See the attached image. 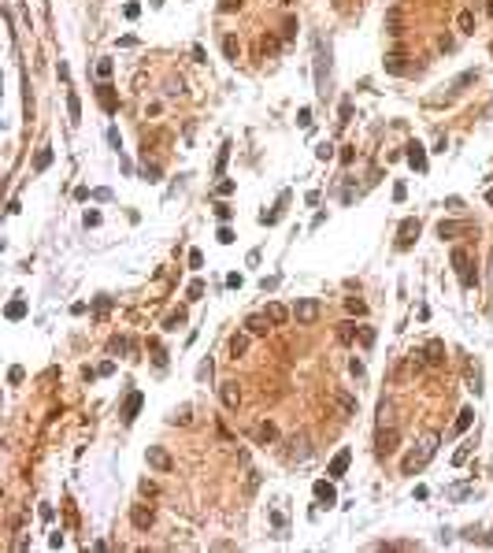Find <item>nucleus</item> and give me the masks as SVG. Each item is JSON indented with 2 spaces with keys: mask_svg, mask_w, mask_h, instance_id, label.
I'll use <instances>...</instances> for the list:
<instances>
[{
  "mask_svg": "<svg viewBox=\"0 0 493 553\" xmlns=\"http://www.w3.org/2000/svg\"><path fill=\"white\" fill-rule=\"evenodd\" d=\"M475 78H479V71H464L460 78H453V86H449V89H464V86H471V82H475Z\"/></svg>",
  "mask_w": 493,
  "mask_h": 553,
  "instance_id": "26",
  "label": "nucleus"
},
{
  "mask_svg": "<svg viewBox=\"0 0 493 553\" xmlns=\"http://www.w3.org/2000/svg\"><path fill=\"white\" fill-rule=\"evenodd\" d=\"M456 26H460V34H475V11H460Z\"/></svg>",
  "mask_w": 493,
  "mask_h": 553,
  "instance_id": "22",
  "label": "nucleus"
},
{
  "mask_svg": "<svg viewBox=\"0 0 493 553\" xmlns=\"http://www.w3.org/2000/svg\"><path fill=\"white\" fill-rule=\"evenodd\" d=\"M397 442H401V431H397V427H382V431H378V438H375V453H378V457L397 453Z\"/></svg>",
  "mask_w": 493,
  "mask_h": 553,
  "instance_id": "3",
  "label": "nucleus"
},
{
  "mask_svg": "<svg viewBox=\"0 0 493 553\" xmlns=\"http://www.w3.org/2000/svg\"><path fill=\"white\" fill-rule=\"evenodd\" d=\"M434 449H438V434H426V438H423V446H419V453H408V457H404L401 471H404V476H416L419 468H426V461L434 457Z\"/></svg>",
  "mask_w": 493,
  "mask_h": 553,
  "instance_id": "1",
  "label": "nucleus"
},
{
  "mask_svg": "<svg viewBox=\"0 0 493 553\" xmlns=\"http://www.w3.org/2000/svg\"><path fill=\"white\" fill-rule=\"evenodd\" d=\"M97 78H111V60H97Z\"/></svg>",
  "mask_w": 493,
  "mask_h": 553,
  "instance_id": "33",
  "label": "nucleus"
},
{
  "mask_svg": "<svg viewBox=\"0 0 493 553\" xmlns=\"http://www.w3.org/2000/svg\"><path fill=\"white\" fill-rule=\"evenodd\" d=\"M338 408L345 416H356V398H348V393H338Z\"/></svg>",
  "mask_w": 493,
  "mask_h": 553,
  "instance_id": "25",
  "label": "nucleus"
},
{
  "mask_svg": "<svg viewBox=\"0 0 493 553\" xmlns=\"http://www.w3.org/2000/svg\"><path fill=\"white\" fill-rule=\"evenodd\" d=\"M97 101H100V108H104V112H108V115H115V112H119V93H115V89H111L108 82H104V86L97 89Z\"/></svg>",
  "mask_w": 493,
  "mask_h": 553,
  "instance_id": "8",
  "label": "nucleus"
},
{
  "mask_svg": "<svg viewBox=\"0 0 493 553\" xmlns=\"http://www.w3.org/2000/svg\"><path fill=\"white\" fill-rule=\"evenodd\" d=\"M141 494H145V498H156V494H160V486L145 479V483H141Z\"/></svg>",
  "mask_w": 493,
  "mask_h": 553,
  "instance_id": "36",
  "label": "nucleus"
},
{
  "mask_svg": "<svg viewBox=\"0 0 493 553\" xmlns=\"http://www.w3.org/2000/svg\"><path fill=\"white\" fill-rule=\"evenodd\" d=\"M182 323H186V315H182V312H174V315H171V320H167V330H178Z\"/></svg>",
  "mask_w": 493,
  "mask_h": 553,
  "instance_id": "37",
  "label": "nucleus"
},
{
  "mask_svg": "<svg viewBox=\"0 0 493 553\" xmlns=\"http://www.w3.org/2000/svg\"><path fill=\"white\" fill-rule=\"evenodd\" d=\"M489 52H493V45H489Z\"/></svg>",
  "mask_w": 493,
  "mask_h": 553,
  "instance_id": "48",
  "label": "nucleus"
},
{
  "mask_svg": "<svg viewBox=\"0 0 493 553\" xmlns=\"http://www.w3.org/2000/svg\"><path fill=\"white\" fill-rule=\"evenodd\" d=\"M386 34H389V37H401V34H404V26H401V8H389V11H386Z\"/></svg>",
  "mask_w": 493,
  "mask_h": 553,
  "instance_id": "13",
  "label": "nucleus"
},
{
  "mask_svg": "<svg viewBox=\"0 0 493 553\" xmlns=\"http://www.w3.org/2000/svg\"><path fill=\"white\" fill-rule=\"evenodd\" d=\"M348 461H353V449H338V453H334V461H330V468H326V476L330 479H341L345 471H348Z\"/></svg>",
  "mask_w": 493,
  "mask_h": 553,
  "instance_id": "7",
  "label": "nucleus"
},
{
  "mask_svg": "<svg viewBox=\"0 0 493 553\" xmlns=\"http://www.w3.org/2000/svg\"><path fill=\"white\" fill-rule=\"evenodd\" d=\"M26 315V301H11L8 305V320H23Z\"/></svg>",
  "mask_w": 493,
  "mask_h": 553,
  "instance_id": "30",
  "label": "nucleus"
},
{
  "mask_svg": "<svg viewBox=\"0 0 493 553\" xmlns=\"http://www.w3.org/2000/svg\"><path fill=\"white\" fill-rule=\"evenodd\" d=\"M404 193H408L404 182H397V186H393V201H404Z\"/></svg>",
  "mask_w": 493,
  "mask_h": 553,
  "instance_id": "44",
  "label": "nucleus"
},
{
  "mask_svg": "<svg viewBox=\"0 0 493 553\" xmlns=\"http://www.w3.org/2000/svg\"><path fill=\"white\" fill-rule=\"evenodd\" d=\"M215 193H222V197L234 193V182H219V186H215Z\"/></svg>",
  "mask_w": 493,
  "mask_h": 553,
  "instance_id": "43",
  "label": "nucleus"
},
{
  "mask_svg": "<svg viewBox=\"0 0 493 553\" xmlns=\"http://www.w3.org/2000/svg\"><path fill=\"white\" fill-rule=\"evenodd\" d=\"M222 52H227V60H234L237 63V56H241V45H237V37H222Z\"/></svg>",
  "mask_w": 493,
  "mask_h": 553,
  "instance_id": "23",
  "label": "nucleus"
},
{
  "mask_svg": "<svg viewBox=\"0 0 493 553\" xmlns=\"http://www.w3.org/2000/svg\"><path fill=\"white\" fill-rule=\"evenodd\" d=\"M237 8H241V0H222L219 4V11H237Z\"/></svg>",
  "mask_w": 493,
  "mask_h": 553,
  "instance_id": "39",
  "label": "nucleus"
},
{
  "mask_svg": "<svg viewBox=\"0 0 493 553\" xmlns=\"http://www.w3.org/2000/svg\"><path fill=\"white\" fill-rule=\"evenodd\" d=\"M130 524H134L137 531H149V527L156 524V512H152V505H134V509H130Z\"/></svg>",
  "mask_w": 493,
  "mask_h": 553,
  "instance_id": "6",
  "label": "nucleus"
},
{
  "mask_svg": "<svg viewBox=\"0 0 493 553\" xmlns=\"http://www.w3.org/2000/svg\"><path fill=\"white\" fill-rule=\"evenodd\" d=\"M348 371H353V375L360 379V375H363V360H348Z\"/></svg>",
  "mask_w": 493,
  "mask_h": 553,
  "instance_id": "42",
  "label": "nucleus"
},
{
  "mask_svg": "<svg viewBox=\"0 0 493 553\" xmlns=\"http://www.w3.org/2000/svg\"><path fill=\"white\" fill-rule=\"evenodd\" d=\"M360 345H363V349H371V345H375V330L371 327H360Z\"/></svg>",
  "mask_w": 493,
  "mask_h": 553,
  "instance_id": "31",
  "label": "nucleus"
},
{
  "mask_svg": "<svg viewBox=\"0 0 493 553\" xmlns=\"http://www.w3.org/2000/svg\"><path fill=\"white\" fill-rule=\"evenodd\" d=\"M423 357H426V364H441V360H445V342L441 338H430V342L423 345Z\"/></svg>",
  "mask_w": 493,
  "mask_h": 553,
  "instance_id": "10",
  "label": "nucleus"
},
{
  "mask_svg": "<svg viewBox=\"0 0 493 553\" xmlns=\"http://www.w3.org/2000/svg\"><path fill=\"white\" fill-rule=\"evenodd\" d=\"M315 156H319V160H330V156H334V145H330V141H323V145L315 149Z\"/></svg>",
  "mask_w": 493,
  "mask_h": 553,
  "instance_id": "35",
  "label": "nucleus"
},
{
  "mask_svg": "<svg viewBox=\"0 0 493 553\" xmlns=\"http://www.w3.org/2000/svg\"><path fill=\"white\" fill-rule=\"evenodd\" d=\"M23 375H26L23 368H11V371H8V379H11V383H23Z\"/></svg>",
  "mask_w": 493,
  "mask_h": 553,
  "instance_id": "47",
  "label": "nucleus"
},
{
  "mask_svg": "<svg viewBox=\"0 0 493 553\" xmlns=\"http://www.w3.org/2000/svg\"><path fill=\"white\" fill-rule=\"evenodd\" d=\"M467 453H471L467 446H460V449H456V457H453V461H456V464H464V461H467Z\"/></svg>",
  "mask_w": 493,
  "mask_h": 553,
  "instance_id": "46",
  "label": "nucleus"
},
{
  "mask_svg": "<svg viewBox=\"0 0 493 553\" xmlns=\"http://www.w3.org/2000/svg\"><path fill=\"white\" fill-rule=\"evenodd\" d=\"M186 293H189V297H193V301H197V297L204 293V282H200V279H193V282H189V290H186Z\"/></svg>",
  "mask_w": 493,
  "mask_h": 553,
  "instance_id": "34",
  "label": "nucleus"
},
{
  "mask_svg": "<svg viewBox=\"0 0 493 553\" xmlns=\"http://www.w3.org/2000/svg\"><path fill=\"white\" fill-rule=\"evenodd\" d=\"M275 438H278V427H275L271 420H267V423H260V427H256V442H260V446H271Z\"/></svg>",
  "mask_w": 493,
  "mask_h": 553,
  "instance_id": "17",
  "label": "nucleus"
},
{
  "mask_svg": "<svg viewBox=\"0 0 493 553\" xmlns=\"http://www.w3.org/2000/svg\"><path fill=\"white\" fill-rule=\"evenodd\" d=\"M453 267H456V275H460V286L471 290V286H479V275L471 271V252L467 249H453Z\"/></svg>",
  "mask_w": 493,
  "mask_h": 553,
  "instance_id": "2",
  "label": "nucleus"
},
{
  "mask_svg": "<svg viewBox=\"0 0 493 553\" xmlns=\"http://www.w3.org/2000/svg\"><path fill=\"white\" fill-rule=\"evenodd\" d=\"M416 238H419V219H404V223H401V242H397V245L408 249Z\"/></svg>",
  "mask_w": 493,
  "mask_h": 553,
  "instance_id": "11",
  "label": "nucleus"
},
{
  "mask_svg": "<svg viewBox=\"0 0 493 553\" xmlns=\"http://www.w3.org/2000/svg\"><path fill=\"white\" fill-rule=\"evenodd\" d=\"M227 156H230V145H222V149H219V160H215V171L227 167Z\"/></svg>",
  "mask_w": 493,
  "mask_h": 553,
  "instance_id": "38",
  "label": "nucleus"
},
{
  "mask_svg": "<svg viewBox=\"0 0 493 553\" xmlns=\"http://www.w3.org/2000/svg\"><path fill=\"white\" fill-rule=\"evenodd\" d=\"M345 308L353 312V315H363V312H367V305H363L360 297H345Z\"/></svg>",
  "mask_w": 493,
  "mask_h": 553,
  "instance_id": "29",
  "label": "nucleus"
},
{
  "mask_svg": "<svg viewBox=\"0 0 493 553\" xmlns=\"http://www.w3.org/2000/svg\"><path fill=\"white\" fill-rule=\"evenodd\" d=\"M49 164H52V149H41V152L34 156V171H45Z\"/></svg>",
  "mask_w": 493,
  "mask_h": 553,
  "instance_id": "27",
  "label": "nucleus"
},
{
  "mask_svg": "<svg viewBox=\"0 0 493 553\" xmlns=\"http://www.w3.org/2000/svg\"><path fill=\"white\" fill-rule=\"evenodd\" d=\"M467 223H456V219H441L438 223V238H456V234H464Z\"/></svg>",
  "mask_w": 493,
  "mask_h": 553,
  "instance_id": "14",
  "label": "nucleus"
},
{
  "mask_svg": "<svg viewBox=\"0 0 493 553\" xmlns=\"http://www.w3.org/2000/svg\"><path fill=\"white\" fill-rule=\"evenodd\" d=\"M219 398H222V405L234 412V408L241 405V386H237V383H222V386H219Z\"/></svg>",
  "mask_w": 493,
  "mask_h": 553,
  "instance_id": "9",
  "label": "nucleus"
},
{
  "mask_svg": "<svg viewBox=\"0 0 493 553\" xmlns=\"http://www.w3.org/2000/svg\"><path fill=\"white\" fill-rule=\"evenodd\" d=\"M282 34H285V41H290V37L297 34V19H285V30H282Z\"/></svg>",
  "mask_w": 493,
  "mask_h": 553,
  "instance_id": "40",
  "label": "nucleus"
},
{
  "mask_svg": "<svg viewBox=\"0 0 493 553\" xmlns=\"http://www.w3.org/2000/svg\"><path fill=\"white\" fill-rule=\"evenodd\" d=\"M315 498H319V501H326V505H334V501H338V494H334V486H330L326 479H319V483H315Z\"/></svg>",
  "mask_w": 493,
  "mask_h": 553,
  "instance_id": "21",
  "label": "nucleus"
},
{
  "mask_svg": "<svg viewBox=\"0 0 493 553\" xmlns=\"http://www.w3.org/2000/svg\"><path fill=\"white\" fill-rule=\"evenodd\" d=\"M145 461H149V468H156V471H171V468H174L171 453H167L163 446H149V449H145Z\"/></svg>",
  "mask_w": 493,
  "mask_h": 553,
  "instance_id": "5",
  "label": "nucleus"
},
{
  "mask_svg": "<svg viewBox=\"0 0 493 553\" xmlns=\"http://www.w3.org/2000/svg\"><path fill=\"white\" fill-rule=\"evenodd\" d=\"M86 227H100V212H86Z\"/></svg>",
  "mask_w": 493,
  "mask_h": 553,
  "instance_id": "41",
  "label": "nucleus"
},
{
  "mask_svg": "<svg viewBox=\"0 0 493 553\" xmlns=\"http://www.w3.org/2000/svg\"><path fill=\"white\" fill-rule=\"evenodd\" d=\"M386 71H389V74H404V52H401V49H393V52L386 56Z\"/></svg>",
  "mask_w": 493,
  "mask_h": 553,
  "instance_id": "19",
  "label": "nucleus"
},
{
  "mask_svg": "<svg viewBox=\"0 0 493 553\" xmlns=\"http://www.w3.org/2000/svg\"><path fill=\"white\" fill-rule=\"evenodd\" d=\"M408 164L416 167V171H426V152H423L419 141H412V145H408Z\"/></svg>",
  "mask_w": 493,
  "mask_h": 553,
  "instance_id": "15",
  "label": "nucleus"
},
{
  "mask_svg": "<svg viewBox=\"0 0 493 553\" xmlns=\"http://www.w3.org/2000/svg\"><path fill=\"white\" fill-rule=\"evenodd\" d=\"M319 312H323L319 301H315V297H304V301L293 305V320L297 323H315V320H319Z\"/></svg>",
  "mask_w": 493,
  "mask_h": 553,
  "instance_id": "4",
  "label": "nucleus"
},
{
  "mask_svg": "<svg viewBox=\"0 0 493 553\" xmlns=\"http://www.w3.org/2000/svg\"><path fill=\"white\" fill-rule=\"evenodd\" d=\"M137 408H141V393L134 390L130 398H126V405H122V420H126V423H134V416H137Z\"/></svg>",
  "mask_w": 493,
  "mask_h": 553,
  "instance_id": "18",
  "label": "nucleus"
},
{
  "mask_svg": "<svg viewBox=\"0 0 493 553\" xmlns=\"http://www.w3.org/2000/svg\"><path fill=\"white\" fill-rule=\"evenodd\" d=\"M67 112H71V119H78V115H82V104H78V97H74V93H67Z\"/></svg>",
  "mask_w": 493,
  "mask_h": 553,
  "instance_id": "32",
  "label": "nucleus"
},
{
  "mask_svg": "<svg viewBox=\"0 0 493 553\" xmlns=\"http://www.w3.org/2000/svg\"><path fill=\"white\" fill-rule=\"evenodd\" d=\"M471 420H475V408H464V412L456 416V431H467V427H471Z\"/></svg>",
  "mask_w": 493,
  "mask_h": 553,
  "instance_id": "28",
  "label": "nucleus"
},
{
  "mask_svg": "<svg viewBox=\"0 0 493 553\" xmlns=\"http://www.w3.org/2000/svg\"><path fill=\"white\" fill-rule=\"evenodd\" d=\"M245 349H249V334H234L230 338V357H245Z\"/></svg>",
  "mask_w": 493,
  "mask_h": 553,
  "instance_id": "24",
  "label": "nucleus"
},
{
  "mask_svg": "<svg viewBox=\"0 0 493 553\" xmlns=\"http://www.w3.org/2000/svg\"><path fill=\"white\" fill-rule=\"evenodd\" d=\"M356 334H360V327H356L353 320H345V323H338V342H345V345H348V342H353Z\"/></svg>",
  "mask_w": 493,
  "mask_h": 553,
  "instance_id": "20",
  "label": "nucleus"
},
{
  "mask_svg": "<svg viewBox=\"0 0 493 553\" xmlns=\"http://www.w3.org/2000/svg\"><path fill=\"white\" fill-rule=\"evenodd\" d=\"M290 315H293V312L285 308V305H278V301H271V305H267V320H271L275 327H282L285 320H290Z\"/></svg>",
  "mask_w": 493,
  "mask_h": 553,
  "instance_id": "16",
  "label": "nucleus"
},
{
  "mask_svg": "<svg viewBox=\"0 0 493 553\" xmlns=\"http://www.w3.org/2000/svg\"><path fill=\"white\" fill-rule=\"evenodd\" d=\"M245 327H249V334H256V338H260V334H267V330H271L275 323L267 320V312H263V315H249V320H245Z\"/></svg>",
  "mask_w": 493,
  "mask_h": 553,
  "instance_id": "12",
  "label": "nucleus"
},
{
  "mask_svg": "<svg viewBox=\"0 0 493 553\" xmlns=\"http://www.w3.org/2000/svg\"><path fill=\"white\" fill-rule=\"evenodd\" d=\"M219 242H222V245H230V242H234V234H230V227H222V230H219Z\"/></svg>",
  "mask_w": 493,
  "mask_h": 553,
  "instance_id": "45",
  "label": "nucleus"
}]
</instances>
